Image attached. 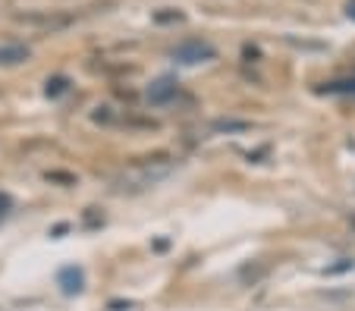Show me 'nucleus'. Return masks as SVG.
<instances>
[{
	"label": "nucleus",
	"mask_w": 355,
	"mask_h": 311,
	"mask_svg": "<svg viewBox=\"0 0 355 311\" xmlns=\"http://www.w3.org/2000/svg\"><path fill=\"white\" fill-rule=\"evenodd\" d=\"M349 224H352V226H355V214H352V217H349Z\"/></svg>",
	"instance_id": "18"
},
{
	"label": "nucleus",
	"mask_w": 355,
	"mask_h": 311,
	"mask_svg": "<svg viewBox=\"0 0 355 311\" xmlns=\"http://www.w3.org/2000/svg\"><path fill=\"white\" fill-rule=\"evenodd\" d=\"M242 54H245V60L258 63V57H261V51H258V48H252V44H245V48H242Z\"/></svg>",
	"instance_id": "16"
},
{
	"label": "nucleus",
	"mask_w": 355,
	"mask_h": 311,
	"mask_svg": "<svg viewBox=\"0 0 355 311\" xmlns=\"http://www.w3.org/2000/svg\"><path fill=\"white\" fill-rule=\"evenodd\" d=\"M57 283H60V290L67 292V296H76V292H82V283H85V277H82L79 267H63L60 277H57Z\"/></svg>",
	"instance_id": "6"
},
{
	"label": "nucleus",
	"mask_w": 355,
	"mask_h": 311,
	"mask_svg": "<svg viewBox=\"0 0 355 311\" xmlns=\"http://www.w3.org/2000/svg\"><path fill=\"white\" fill-rule=\"evenodd\" d=\"M211 129H214V132H245V129H252V123L248 120H217Z\"/></svg>",
	"instance_id": "7"
},
{
	"label": "nucleus",
	"mask_w": 355,
	"mask_h": 311,
	"mask_svg": "<svg viewBox=\"0 0 355 311\" xmlns=\"http://www.w3.org/2000/svg\"><path fill=\"white\" fill-rule=\"evenodd\" d=\"M186 16L180 13V10H173V13H155V22H182Z\"/></svg>",
	"instance_id": "14"
},
{
	"label": "nucleus",
	"mask_w": 355,
	"mask_h": 311,
	"mask_svg": "<svg viewBox=\"0 0 355 311\" xmlns=\"http://www.w3.org/2000/svg\"><path fill=\"white\" fill-rule=\"evenodd\" d=\"M217 51L211 48L208 41H198V38H189L182 41V44H176L173 48V60L182 63V66H195V63H208L214 60Z\"/></svg>",
	"instance_id": "3"
},
{
	"label": "nucleus",
	"mask_w": 355,
	"mask_h": 311,
	"mask_svg": "<svg viewBox=\"0 0 355 311\" xmlns=\"http://www.w3.org/2000/svg\"><path fill=\"white\" fill-rule=\"evenodd\" d=\"M346 16H349V19H355V0H349V3H346Z\"/></svg>",
	"instance_id": "17"
},
{
	"label": "nucleus",
	"mask_w": 355,
	"mask_h": 311,
	"mask_svg": "<svg viewBox=\"0 0 355 311\" xmlns=\"http://www.w3.org/2000/svg\"><path fill=\"white\" fill-rule=\"evenodd\" d=\"M176 95H180V85L170 75H161V79L151 82V88H148V101L151 104H170Z\"/></svg>",
	"instance_id": "4"
},
{
	"label": "nucleus",
	"mask_w": 355,
	"mask_h": 311,
	"mask_svg": "<svg viewBox=\"0 0 355 311\" xmlns=\"http://www.w3.org/2000/svg\"><path fill=\"white\" fill-rule=\"evenodd\" d=\"M51 183H63V186H76V176L73 173H44Z\"/></svg>",
	"instance_id": "12"
},
{
	"label": "nucleus",
	"mask_w": 355,
	"mask_h": 311,
	"mask_svg": "<svg viewBox=\"0 0 355 311\" xmlns=\"http://www.w3.org/2000/svg\"><path fill=\"white\" fill-rule=\"evenodd\" d=\"M98 224H104V214H101L98 208H88L85 211V226H98Z\"/></svg>",
	"instance_id": "13"
},
{
	"label": "nucleus",
	"mask_w": 355,
	"mask_h": 311,
	"mask_svg": "<svg viewBox=\"0 0 355 311\" xmlns=\"http://www.w3.org/2000/svg\"><path fill=\"white\" fill-rule=\"evenodd\" d=\"M28 57H32V51L26 44H19V41H3L0 44V66H19Z\"/></svg>",
	"instance_id": "5"
},
{
	"label": "nucleus",
	"mask_w": 355,
	"mask_h": 311,
	"mask_svg": "<svg viewBox=\"0 0 355 311\" xmlns=\"http://www.w3.org/2000/svg\"><path fill=\"white\" fill-rule=\"evenodd\" d=\"M13 19L26 28H35V32L57 35V32H63V28L73 26L76 16L67 13V10H26V13H13Z\"/></svg>",
	"instance_id": "2"
},
{
	"label": "nucleus",
	"mask_w": 355,
	"mask_h": 311,
	"mask_svg": "<svg viewBox=\"0 0 355 311\" xmlns=\"http://www.w3.org/2000/svg\"><path fill=\"white\" fill-rule=\"evenodd\" d=\"M69 88V79L67 75H54V79H47V98H57V95H63V91H67Z\"/></svg>",
	"instance_id": "10"
},
{
	"label": "nucleus",
	"mask_w": 355,
	"mask_h": 311,
	"mask_svg": "<svg viewBox=\"0 0 355 311\" xmlns=\"http://www.w3.org/2000/svg\"><path fill=\"white\" fill-rule=\"evenodd\" d=\"M10 208H13V198H10L7 192H0V220L10 214Z\"/></svg>",
	"instance_id": "15"
},
{
	"label": "nucleus",
	"mask_w": 355,
	"mask_h": 311,
	"mask_svg": "<svg viewBox=\"0 0 355 311\" xmlns=\"http://www.w3.org/2000/svg\"><path fill=\"white\" fill-rule=\"evenodd\" d=\"M173 170H176V157L167 154V151L135 157L132 163H126V167L114 176V189L116 192H145L148 186L167 179Z\"/></svg>",
	"instance_id": "1"
},
{
	"label": "nucleus",
	"mask_w": 355,
	"mask_h": 311,
	"mask_svg": "<svg viewBox=\"0 0 355 311\" xmlns=\"http://www.w3.org/2000/svg\"><path fill=\"white\" fill-rule=\"evenodd\" d=\"M264 274H268V267H252V264H245V267L239 271V277L245 280V283H248V280L255 283V280H258V277H264Z\"/></svg>",
	"instance_id": "11"
},
{
	"label": "nucleus",
	"mask_w": 355,
	"mask_h": 311,
	"mask_svg": "<svg viewBox=\"0 0 355 311\" xmlns=\"http://www.w3.org/2000/svg\"><path fill=\"white\" fill-rule=\"evenodd\" d=\"M324 95H355V79H346V82H327L321 88Z\"/></svg>",
	"instance_id": "8"
},
{
	"label": "nucleus",
	"mask_w": 355,
	"mask_h": 311,
	"mask_svg": "<svg viewBox=\"0 0 355 311\" xmlns=\"http://www.w3.org/2000/svg\"><path fill=\"white\" fill-rule=\"evenodd\" d=\"M92 120L101 123V126H114V123H120V116L114 114V107H94Z\"/></svg>",
	"instance_id": "9"
}]
</instances>
